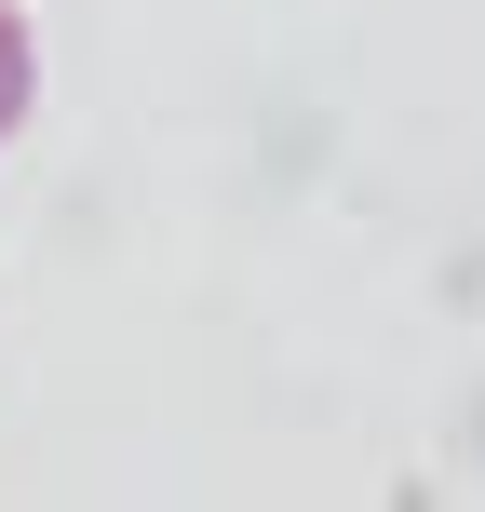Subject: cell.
Wrapping results in <instances>:
<instances>
[{"label": "cell", "instance_id": "obj_1", "mask_svg": "<svg viewBox=\"0 0 485 512\" xmlns=\"http://www.w3.org/2000/svg\"><path fill=\"white\" fill-rule=\"evenodd\" d=\"M27 122V27H14V0H0V135Z\"/></svg>", "mask_w": 485, "mask_h": 512}]
</instances>
